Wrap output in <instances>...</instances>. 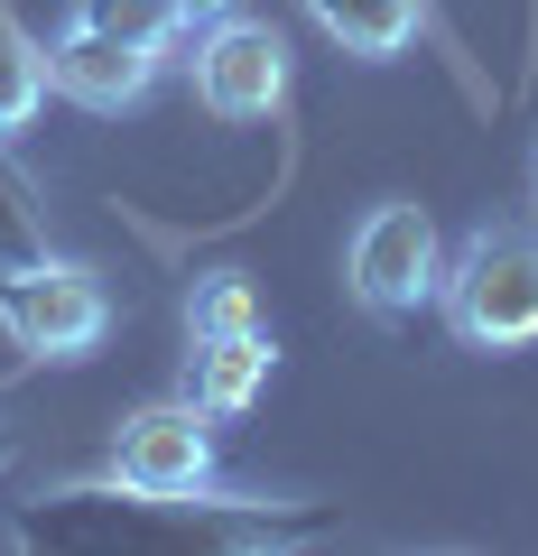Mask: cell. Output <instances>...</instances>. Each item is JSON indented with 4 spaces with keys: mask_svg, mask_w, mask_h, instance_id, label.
<instances>
[{
    "mask_svg": "<svg viewBox=\"0 0 538 556\" xmlns=\"http://www.w3.org/2000/svg\"><path fill=\"white\" fill-rule=\"evenodd\" d=\"M112 482L130 501H196L214 482V417L196 399H159L112 427Z\"/></svg>",
    "mask_w": 538,
    "mask_h": 556,
    "instance_id": "3957f363",
    "label": "cell"
},
{
    "mask_svg": "<svg viewBox=\"0 0 538 556\" xmlns=\"http://www.w3.org/2000/svg\"><path fill=\"white\" fill-rule=\"evenodd\" d=\"M446 334L464 353H520L538 343V232H492L483 223L437 278Z\"/></svg>",
    "mask_w": 538,
    "mask_h": 556,
    "instance_id": "6da1fadb",
    "label": "cell"
},
{
    "mask_svg": "<svg viewBox=\"0 0 538 556\" xmlns=\"http://www.w3.org/2000/svg\"><path fill=\"white\" fill-rule=\"evenodd\" d=\"M306 20L343 47V56H399V47L427 28V0H306Z\"/></svg>",
    "mask_w": 538,
    "mask_h": 556,
    "instance_id": "ba28073f",
    "label": "cell"
},
{
    "mask_svg": "<svg viewBox=\"0 0 538 556\" xmlns=\"http://www.w3.org/2000/svg\"><path fill=\"white\" fill-rule=\"evenodd\" d=\"M0 464H10V445H0Z\"/></svg>",
    "mask_w": 538,
    "mask_h": 556,
    "instance_id": "9a60e30c",
    "label": "cell"
},
{
    "mask_svg": "<svg viewBox=\"0 0 538 556\" xmlns=\"http://www.w3.org/2000/svg\"><path fill=\"white\" fill-rule=\"evenodd\" d=\"M251 325H260V298H251V278H241V269L196 278V298H186V334H251Z\"/></svg>",
    "mask_w": 538,
    "mask_h": 556,
    "instance_id": "7c38bea8",
    "label": "cell"
},
{
    "mask_svg": "<svg viewBox=\"0 0 538 556\" xmlns=\"http://www.w3.org/2000/svg\"><path fill=\"white\" fill-rule=\"evenodd\" d=\"M0 325L20 334V353H47V362H84L102 334H112V288L75 260H47V269H20L0 278Z\"/></svg>",
    "mask_w": 538,
    "mask_h": 556,
    "instance_id": "5b68a950",
    "label": "cell"
},
{
    "mask_svg": "<svg viewBox=\"0 0 538 556\" xmlns=\"http://www.w3.org/2000/svg\"><path fill=\"white\" fill-rule=\"evenodd\" d=\"M437 278H446V241L427 223V204H372L353 223V241H343V288L380 325L437 306Z\"/></svg>",
    "mask_w": 538,
    "mask_h": 556,
    "instance_id": "7a4b0ae2",
    "label": "cell"
},
{
    "mask_svg": "<svg viewBox=\"0 0 538 556\" xmlns=\"http://www.w3.org/2000/svg\"><path fill=\"white\" fill-rule=\"evenodd\" d=\"M529 195H538V159H529Z\"/></svg>",
    "mask_w": 538,
    "mask_h": 556,
    "instance_id": "5bb4252c",
    "label": "cell"
},
{
    "mask_svg": "<svg viewBox=\"0 0 538 556\" xmlns=\"http://www.w3.org/2000/svg\"><path fill=\"white\" fill-rule=\"evenodd\" d=\"M65 28H93V38H121V47H177V38H196V28L177 20V0H75V20Z\"/></svg>",
    "mask_w": 538,
    "mask_h": 556,
    "instance_id": "9c48e42d",
    "label": "cell"
},
{
    "mask_svg": "<svg viewBox=\"0 0 538 556\" xmlns=\"http://www.w3.org/2000/svg\"><path fill=\"white\" fill-rule=\"evenodd\" d=\"M223 10H233V0H177V20H186V28H204V20H223Z\"/></svg>",
    "mask_w": 538,
    "mask_h": 556,
    "instance_id": "4fadbf2b",
    "label": "cell"
},
{
    "mask_svg": "<svg viewBox=\"0 0 538 556\" xmlns=\"http://www.w3.org/2000/svg\"><path fill=\"white\" fill-rule=\"evenodd\" d=\"M159 65H167L159 47H121V38H93V28H65L47 47V84L65 102H84V112H130V102H149Z\"/></svg>",
    "mask_w": 538,
    "mask_h": 556,
    "instance_id": "8992f818",
    "label": "cell"
},
{
    "mask_svg": "<svg viewBox=\"0 0 538 556\" xmlns=\"http://www.w3.org/2000/svg\"><path fill=\"white\" fill-rule=\"evenodd\" d=\"M38 102H47V47L0 10V139H20L38 121Z\"/></svg>",
    "mask_w": 538,
    "mask_h": 556,
    "instance_id": "30bf717a",
    "label": "cell"
},
{
    "mask_svg": "<svg viewBox=\"0 0 538 556\" xmlns=\"http://www.w3.org/2000/svg\"><path fill=\"white\" fill-rule=\"evenodd\" d=\"M270 334H196V353H186V399H196L204 417H241L260 390H270Z\"/></svg>",
    "mask_w": 538,
    "mask_h": 556,
    "instance_id": "52a82bcc",
    "label": "cell"
},
{
    "mask_svg": "<svg viewBox=\"0 0 538 556\" xmlns=\"http://www.w3.org/2000/svg\"><path fill=\"white\" fill-rule=\"evenodd\" d=\"M186 75H196V102H204L214 121H270V112L288 102V38H279L270 20L223 10V20L196 28Z\"/></svg>",
    "mask_w": 538,
    "mask_h": 556,
    "instance_id": "277c9868",
    "label": "cell"
},
{
    "mask_svg": "<svg viewBox=\"0 0 538 556\" xmlns=\"http://www.w3.org/2000/svg\"><path fill=\"white\" fill-rule=\"evenodd\" d=\"M20 269H47V223H38V204H28L20 167L0 159V278H20Z\"/></svg>",
    "mask_w": 538,
    "mask_h": 556,
    "instance_id": "8fae6325",
    "label": "cell"
}]
</instances>
